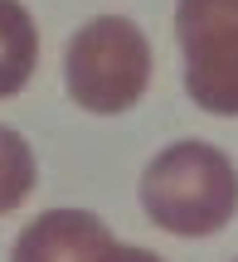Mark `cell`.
Listing matches in <instances>:
<instances>
[{"label": "cell", "instance_id": "1", "mask_svg": "<svg viewBox=\"0 0 238 262\" xmlns=\"http://www.w3.org/2000/svg\"><path fill=\"white\" fill-rule=\"evenodd\" d=\"M141 209L175 238H209L238 214V170L209 141H175L146 165Z\"/></svg>", "mask_w": 238, "mask_h": 262}, {"label": "cell", "instance_id": "2", "mask_svg": "<svg viewBox=\"0 0 238 262\" xmlns=\"http://www.w3.org/2000/svg\"><path fill=\"white\" fill-rule=\"evenodd\" d=\"M63 83L83 112H132L151 83V44L126 15H97L68 39Z\"/></svg>", "mask_w": 238, "mask_h": 262}, {"label": "cell", "instance_id": "3", "mask_svg": "<svg viewBox=\"0 0 238 262\" xmlns=\"http://www.w3.org/2000/svg\"><path fill=\"white\" fill-rule=\"evenodd\" d=\"M175 34L185 93L214 117H238V0H180Z\"/></svg>", "mask_w": 238, "mask_h": 262}, {"label": "cell", "instance_id": "4", "mask_svg": "<svg viewBox=\"0 0 238 262\" xmlns=\"http://www.w3.org/2000/svg\"><path fill=\"white\" fill-rule=\"evenodd\" d=\"M117 238L88 209H49L15 238L10 262H102Z\"/></svg>", "mask_w": 238, "mask_h": 262}, {"label": "cell", "instance_id": "5", "mask_svg": "<svg viewBox=\"0 0 238 262\" xmlns=\"http://www.w3.org/2000/svg\"><path fill=\"white\" fill-rule=\"evenodd\" d=\"M39 63V29L19 0H0V102L15 97L34 78Z\"/></svg>", "mask_w": 238, "mask_h": 262}, {"label": "cell", "instance_id": "6", "mask_svg": "<svg viewBox=\"0 0 238 262\" xmlns=\"http://www.w3.org/2000/svg\"><path fill=\"white\" fill-rule=\"evenodd\" d=\"M34 189V150L15 126H0V219L15 214Z\"/></svg>", "mask_w": 238, "mask_h": 262}, {"label": "cell", "instance_id": "7", "mask_svg": "<svg viewBox=\"0 0 238 262\" xmlns=\"http://www.w3.org/2000/svg\"><path fill=\"white\" fill-rule=\"evenodd\" d=\"M102 262H165V257L146 253V248H136V243H112V248L102 253Z\"/></svg>", "mask_w": 238, "mask_h": 262}]
</instances>
